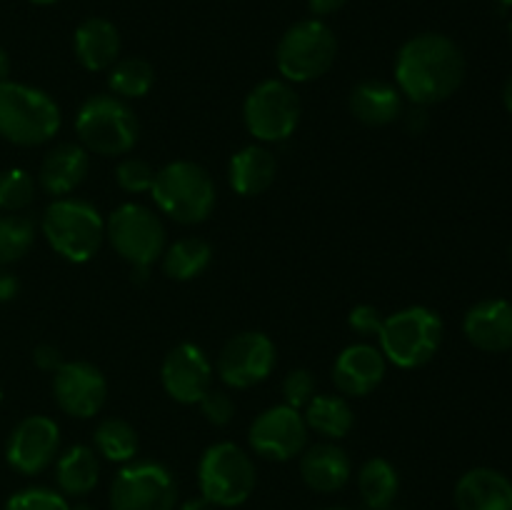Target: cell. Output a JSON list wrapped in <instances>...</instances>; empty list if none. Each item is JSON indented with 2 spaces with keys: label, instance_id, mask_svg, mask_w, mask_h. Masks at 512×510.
I'll list each match as a JSON object with an SVG mask.
<instances>
[{
  "label": "cell",
  "instance_id": "277c9868",
  "mask_svg": "<svg viewBox=\"0 0 512 510\" xmlns=\"http://www.w3.org/2000/svg\"><path fill=\"white\" fill-rule=\"evenodd\" d=\"M75 135L90 155L123 158L138 145L140 123L128 100L113 93H98L78 108Z\"/></svg>",
  "mask_w": 512,
  "mask_h": 510
},
{
  "label": "cell",
  "instance_id": "603a6c76",
  "mask_svg": "<svg viewBox=\"0 0 512 510\" xmlns=\"http://www.w3.org/2000/svg\"><path fill=\"white\" fill-rule=\"evenodd\" d=\"M278 175V160L263 143H253L233 153L228 163V183L243 198L263 195Z\"/></svg>",
  "mask_w": 512,
  "mask_h": 510
},
{
  "label": "cell",
  "instance_id": "7402d4cb",
  "mask_svg": "<svg viewBox=\"0 0 512 510\" xmlns=\"http://www.w3.org/2000/svg\"><path fill=\"white\" fill-rule=\"evenodd\" d=\"M458 510H512V480L495 468H473L455 485Z\"/></svg>",
  "mask_w": 512,
  "mask_h": 510
},
{
  "label": "cell",
  "instance_id": "e575fe53",
  "mask_svg": "<svg viewBox=\"0 0 512 510\" xmlns=\"http://www.w3.org/2000/svg\"><path fill=\"white\" fill-rule=\"evenodd\" d=\"M315 378L308 368H295L283 380V403L295 410H303L315 398Z\"/></svg>",
  "mask_w": 512,
  "mask_h": 510
},
{
  "label": "cell",
  "instance_id": "f35d334b",
  "mask_svg": "<svg viewBox=\"0 0 512 510\" xmlns=\"http://www.w3.org/2000/svg\"><path fill=\"white\" fill-rule=\"evenodd\" d=\"M403 123H405V128L410 130V133L420 135L425 128H428V123H430L428 108H423V105H410L408 110H403Z\"/></svg>",
  "mask_w": 512,
  "mask_h": 510
},
{
  "label": "cell",
  "instance_id": "7c38bea8",
  "mask_svg": "<svg viewBox=\"0 0 512 510\" xmlns=\"http://www.w3.org/2000/svg\"><path fill=\"white\" fill-rule=\"evenodd\" d=\"M278 365V348L270 335L245 330L223 345L215 363V373L228 388L248 390L265 383Z\"/></svg>",
  "mask_w": 512,
  "mask_h": 510
},
{
  "label": "cell",
  "instance_id": "ab89813d",
  "mask_svg": "<svg viewBox=\"0 0 512 510\" xmlns=\"http://www.w3.org/2000/svg\"><path fill=\"white\" fill-rule=\"evenodd\" d=\"M20 280L18 275L10 273L8 265H0V303H10L18 295Z\"/></svg>",
  "mask_w": 512,
  "mask_h": 510
},
{
  "label": "cell",
  "instance_id": "8fae6325",
  "mask_svg": "<svg viewBox=\"0 0 512 510\" xmlns=\"http://www.w3.org/2000/svg\"><path fill=\"white\" fill-rule=\"evenodd\" d=\"M178 485L173 473L155 460H133L110 483V510H175Z\"/></svg>",
  "mask_w": 512,
  "mask_h": 510
},
{
  "label": "cell",
  "instance_id": "cb8c5ba5",
  "mask_svg": "<svg viewBox=\"0 0 512 510\" xmlns=\"http://www.w3.org/2000/svg\"><path fill=\"white\" fill-rule=\"evenodd\" d=\"M75 58L90 73H103L120 58V30L108 18H88L78 25L73 38Z\"/></svg>",
  "mask_w": 512,
  "mask_h": 510
},
{
  "label": "cell",
  "instance_id": "d6a6232c",
  "mask_svg": "<svg viewBox=\"0 0 512 510\" xmlns=\"http://www.w3.org/2000/svg\"><path fill=\"white\" fill-rule=\"evenodd\" d=\"M155 180V168L143 158H135V155H123L120 163L115 165V183L125 193H150Z\"/></svg>",
  "mask_w": 512,
  "mask_h": 510
},
{
  "label": "cell",
  "instance_id": "4dcf8cb0",
  "mask_svg": "<svg viewBox=\"0 0 512 510\" xmlns=\"http://www.w3.org/2000/svg\"><path fill=\"white\" fill-rule=\"evenodd\" d=\"M38 225L28 215H0V265H13L30 253Z\"/></svg>",
  "mask_w": 512,
  "mask_h": 510
},
{
  "label": "cell",
  "instance_id": "60d3db41",
  "mask_svg": "<svg viewBox=\"0 0 512 510\" xmlns=\"http://www.w3.org/2000/svg\"><path fill=\"white\" fill-rule=\"evenodd\" d=\"M348 0H308V8L313 18H328V15L338 13Z\"/></svg>",
  "mask_w": 512,
  "mask_h": 510
},
{
  "label": "cell",
  "instance_id": "52a82bcc",
  "mask_svg": "<svg viewBox=\"0 0 512 510\" xmlns=\"http://www.w3.org/2000/svg\"><path fill=\"white\" fill-rule=\"evenodd\" d=\"M105 240L133 268V278H148V270L168 245V233L148 205L123 203L105 218Z\"/></svg>",
  "mask_w": 512,
  "mask_h": 510
},
{
  "label": "cell",
  "instance_id": "e0dca14e",
  "mask_svg": "<svg viewBox=\"0 0 512 510\" xmlns=\"http://www.w3.org/2000/svg\"><path fill=\"white\" fill-rule=\"evenodd\" d=\"M388 360L373 343H353L338 353L333 363L335 390L345 398H365L383 383Z\"/></svg>",
  "mask_w": 512,
  "mask_h": 510
},
{
  "label": "cell",
  "instance_id": "2e32d148",
  "mask_svg": "<svg viewBox=\"0 0 512 510\" xmlns=\"http://www.w3.org/2000/svg\"><path fill=\"white\" fill-rule=\"evenodd\" d=\"M213 363L195 343H178L165 353L160 365V383L168 398L180 405H198L213 388Z\"/></svg>",
  "mask_w": 512,
  "mask_h": 510
},
{
  "label": "cell",
  "instance_id": "484cf974",
  "mask_svg": "<svg viewBox=\"0 0 512 510\" xmlns=\"http://www.w3.org/2000/svg\"><path fill=\"white\" fill-rule=\"evenodd\" d=\"M303 418L308 430L330 443H338L350 435L355 425V413L348 398L335 393H315V398L303 408Z\"/></svg>",
  "mask_w": 512,
  "mask_h": 510
},
{
  "label": "cell",
  "instance_id": "9a60e30c",
  "mask_svg": "<svg viewBox=\"0 0 512 510\" xmlns=\"http://www.w3.org/2000/svg\"><path fill=\"white\" fill-rule=\"evenodd\" d=\"M60 425L48 415L20 420L5 443V460L20 475H40L58 460Z\"/></svg>",
  "mask_w": 512,
  "mask_h": 510
},
{
  "label": "cell",
  "instance_id": "ba28073f",
  "mask_svg": "<svg viewBox=\"0 0 512 510\" xmlns=\"http://www.w3.org/2000/svg\"><path fill=\"white\" fill-rule=\"evenodd\" d=\"M338 58V38L320 18L290 25L275 48V65L280 78L290 85L313 83L333 68Z\"/></svg>",
  "mask_w": 512,
  "mask_h": 510
},
{
  "label": "cell",
  "instance_id": "7bdbcfd3",
  "mask_svg": "<svg viewBox=\"0 0 512 510\" xmlns=\"http://www.w3.org/2000/svg\"><path fill=\"white\" fill-rule=\"evenodd\" d=\"M180 510H213V505H210L205 498H198V500H188Z\"/></svg>",
  "mask_w": 512,
  "mask_h": 510
},
{
  "label": "cell",
  "instance_id": "8992f818",
  "mask_svg": "<svg viewBox=\"0 0 512 510\" xmlns=\"http://www.w3.org/2000/svg\"><path fill=\"white\" fill-rule=\"evenodd\" d=\"M50 248L68 263H88L105 243V218L83 198H55L40 220Z\"/></svg>",
  "mask_w": 512,
  "mask_h": 510
},
{
  "label": "cell",
  "instance_id": "8d00e7d4",
  "mask_svg": "<svg viewBox=\"0 0 512 510\" xmlns=\"http://www.w3.org/2000/svg\"><path fill=\"white\" fill-rule=\"evenodd\" d=\"M383 323H385V315L370 303L355 305V308L348 313V328L353 330V333H358L360 338L378 340L380 330H383Z\"/></svg>",
  "mask_w": 512,
  "mask_h": 510
},
{
  "label": "cell",
  "instance_id": "7dc6e473",
  "mask_svg": "<svg viewBox=\"0 0 512 510\" xmlns=\"http://www.w3.org/2000/svg\"><path fill=\"white\" fill-rule=\"evenodd\" d=\"M495 3H500L503 8H512V0H495Z\"/></svg>",
  "mask_w": 512,
  "mask_h": 510
},
{
  "label": "cell",
  "instance_id": "1f68e13d",
  "mask_svg": "<svg viewBox=\"0 0 512 510\" xmlns=\"http://www.w3.org/2000/svg\"><path fill=\"white\" fill-rule=\"evenodd\" d=\"M35 198V180L28 170L8 168L0 173V210L20 213Z\"/></svg>",
  "mask_w": 512,
  "mask_h": 510
},
{
  "label": "cell",
  "instance_id": "ac0fdd59",
  "mask_svg": "<svg viewBox=\"0 0 512 510\" xmlns=\"http://www.w3.org/2000/svg\"><path fill=\"white\" fill-rule=\"evenodd\" d=\"M463 333L470 345L485 353L512 350V303L505 298H485L463 318Z\"/></svg>",
  "mask_w": 512,
  "mask_h": 510
},
{
  "label": "cell",
  "instance_id": "d6986e66",
  "mask_svg": "<svg viewBox=\"0 0 512 510\" xmlns=\"http://www.w3.org/2000/svg\"><path fill=\"white\" fill-rule=\"evenodd\" d=\"M90 153L80 143H58L45 153L38 168V185L53 198L75 193L88 178Z\"/></svg>",
  "mask_w": 512,
  "mask_h": 510
},
{
  "label": "cell",
  "instance_id": "83f0119b",
  "mask_svg": "<svg viewBox=\"0 0 512 510\" xmlns=\"http://www.w3.org/2000/svg\"><path fill=\"white\" fill-rule=\"evenodd\" d=\"M358 490L370 510H388L400 490V475L388 458H370L358 470Z\"/></svg>",
  "mask_w": 512,
  "mask_h": 510
},
{
  "label": "cell",
  "instance_id": "4316f807",
  "mask_svg": "<svg viewBox=\"0 0 512 510\" xmlns=\"http://www.w3.org/2000/svg\"><path fill=\"white\" fill-rule=\"evenodd\" d=\"M210 260H213V248H210L208 240L195 238V235L165 245L163 255H160L163 273L170 280H178V283L195 280L198 275H203L208 270Z\"/></svg>",
  "mask_w": 512,
  "mask_h": 510
},
{
  "label": "cell",
  "instance_id": "6da1fadb",
  "mask_svg": "<svg viewBox=\"0 0 512 510\" xmlns=\"http://www.w3.org/2000/svg\"><path fill=\"white\" fill-rule=\"evenodd\" d=\"M465 80V55L443 33H418L400 45L395 55V88L410 105L445 103Z\"/></svg>",
  "mask_w": 512,
  "mask_h": 510
},
{
  "label": "cell",
  "instance_id": "7a4b0ae2",
  "mask_svg": "<svg viewBox=\"0 0 512 510\" xmlns=\"http://www.w3.org/2000/svg\"><path fill=\"white\" fill-rule=\"evenodd\" d=\"M150 198L155 208L180 225H200L213 215L218 185L213 175L193 160H173L155 170Z\"/></svg>",
  "mask_w": 512,
  "mask_h": 510
},
{
  "label": "cell",
  "instance_id": "ffe728a7",
  "mask_svg": "<svg viewBox=\"0 0 512 510\" xmlns=\"http://www.w3.org/2000/svg\"><path fill=\"white\" fill-rule=\"evenodd\" d=\"M348 108L358 123L370 125V128H385L403 118L405 98L395 83L388 80L368 78L360 80L348 95Z\"/></svg>",
  "mask_w": 512,
  "mask_h": 510
},
{
  "label": "cell",
  "instance_id": "bcb514c9",
  "mask_svg": "<svg viewBox=\"0 0 512 510\" xmlns=\"http://www.w3.org/2000/svg\"><path fill=\"white\" fill-rule=\"evenodd\" d=\"M70 510H93V508H90L88 503H80V505H75V508H70Z\"/></svg>",
  "mask_w": 512,
  "mask_h": 510
},
{
  "label": "cell",
  "instance_id": "30bf717a",
  "mask_svg": "<svg viewBox=\"0 0 512 510\" xmlns=\"http://www.w3.org/2000/svg\"><path fill=\"white\" fill-rule=\"evenodd\" d=\"M303 103L293 85L283 78L260 80L243 103V123L258 143H283L298 130Z\"/></svg>",
  "mask_w": 512,
  "mask_h": 510
},
{
  "label": "cell",
  "instance_id": "681fc988",
  "mask_svg": "<svg viewBox=\"0 0 512 510\" xmlns=\"http://www.w3.org/2000/svg\"><path fill=\"white\" fill-rule=\"evenodd\" d=\"M0 403H3V388H0Z\"/></svg>",
  "mask_w": 512,
  "mask_h": 510
},
{
  "label": "cell",
  "instance_id": "836d02e7",
  "mask_svg": "<svg viewBox=\"0 0 512 510\" xmlns=\"http://www.w3.org/2000/svg\"><path fill=\"white\" fill-rule=\"evenodd\" d=\"M5 510H70V503L60 490L33 485L10 495Z\"/></svg>",
  "mask_w": 512,
  "mask_h": 510
},
{
  "label": "cell",
  "instance_id": "3957f363",
  "mask_svg": "<svg viewBox=\"0 0 512 510\" xmlns=\"http://www.w3.org/2000/svg\"><path fill=\"white\" fill-rule=\"evenodd\" d=\"M60 123V105L45 90L15 80L0 83V138L20 148H35L50 143Z\"/></svg>",
  "mask_w": 512,
  "mask_h": 510
},
{
  "label": "cell",
  "instance_id": "f5cc1de1",
  "mask_svg": "<svg viewBox=\"0 0 512 510\" xmlns=\"http://www.w3.org/2000/svg\"><path fill=\"white\" fill-rule=\"evenodd\" d=\"M510 358H512V350H510Z\"/></svg>",
  "mask_w": 512,
  "mask_h": 510
},
{
  "label": "cell",
  "instance_id": "5b68a950",
  "mask_svg": "<svg viewBox=\"0 0 512 510\" xmlns=\"http://www.w3.org/2000/svg\"><path fill=\"white\" fill-rule=\"evenodd\" d=\"M443 318L428 305H408L395 310L383 323L378 348L390 365L415 370L428 365L443 345Z\"/></svg>",
  "mask_w": 512,
  "mask_h": 510
},
{
  "label": "cell",
  "instance_id": "f1b7e54d",
  "mask_svg": "<svg viewBox=\"0 0 512 510\" xmlns=\"http://www.w3.org/2000/svg\"><path fill=\"white\" fill-rule=\"evenodd\" d=\"M93 450L108 463H133L140 450L138 430L125 418H103L95 425Z\"/></svg>",
  "mask_w": 512,
  "mask_h": 510
},
{
  "label": "cell",
  "instance_id": "f6af8a7d",
  "mask_svg": "<svg viewBox=\"0 0 512 510\" xmlns=\"http://www.w3.org/2000/svg\"><path fill=\"white\" fill-rule=\"evenodd\" d=\"M30 3H35V5H55V3H58V0H30Z\"/></svg>",
  "mask_w": 512,
  "mask_h": 510
},
{
  "label": "cell",
  "instance_id": "f546056e",
  "mask_svg": "<svg viewBox=\"0 0 512 510\" xmlns=\"http://www.w3.org/2000/svg\"><path fill=\"white\" fill-rule=\"evenodd\" d=\"M155 68L145 58H118L108 70L110 93L123 100H138L153 90Z\"/></svg>",
  "mask_w": 512,
  "mask_h": 510
},
{
  "label": "cell",
  "instance_id": "9c48e42d",
  "mask_svg": "<svg viewBox=\"0 0 512 510\" xmlns=\"http://www.w3.org/2000/svg\"><path fill=\"white\" fill-rule=\"evenodd\" d=\"M258 473L248 450L223 440L200 455L198 488L200 498L213 508H238L253 495Z\"/></svg>",
  "mask_w": 512,
  "mask_h": 510
},
{
  "label": "cell",
  "instance_id": "c3c4849f",
  "mask_svg": "<svg viewBox=\"0 0 512 510\" xmlns=\"http://www.w3.org/2000/svg\"><path fill=\"white\" fill-rule=\"evenodd\" d=\"M508 33H510V43H512V18H510V23H508Z\"/></svg>",
  "mask_w": 512,
  "mask_h": 510
},
{
  "label": "cell",
  "instance_id": "ee69618b",
  "mask_svg": "<svg viewBox=\"0 0 512 510\" xmlns=\"http://www.w3.org/2000/svg\"><path fill=\"white\" fill-rule=\"evenodd\" d=\"M503 103H505V108H508L512 113V75H510L508 83H505V88H503Z\"/></svg>",
  "mask_w": 512,
  "mask_h": 510
},
{
  "label": "cell",
  "instance_id": "74e56055",
  "mask_svg": "<svg viewBox=\"0 0 512 510\" xmlns=\"http://www.w3.org/2000/svg\"><path fill=\"white\" fill-rule=\"evenodd\" d=\"M33 363H35V368L45 370V373H55V370H58L65 360H63V353H60L55 345L40 343V345H35V350H33Z\"/></svg>",
  "mask_w": 512,
  "mask_h": 510
},
{
  "label": "cell",
  "instance_id": "4fadbf2b",
  "mask_svg": "<svg viewBox=\"0 0 512 510\" xmlns=\"http://www.w3.org/2000/svg\"><path fill=\"white\" fill-rule=\"evenodd\" d=\"M308 435L310 430L305 425L303 410L280 403L263 410L250 423L248 445L258 458L288 463V460L300 458V453L308 448Z\"/></svg>",
  "mask_w": 512,
  "mask_h": 510
},
{
  "label": "cell",
  "instance_id": "44dd1931",
  "mask_svg": "<svg viewBox=\"0 0 512 510\" xmlns=\"http://www.w3.org/2000/svg\"><path fill=\"white\" fill-rule=\"evenodd\" d=\"M353 463L338 443L323 440L300 453V478L315 493H338L348 485Z\"/></svg>",
  "mask_w": 512,
  "mask_h": 510
},
{
  "label": "cell",
  "instance_id": "5bb4252c",
  "mask_svg": "<svg viewBox=\"0 0 512 510\" xmlns=\"http://www.w3.org/2000/svg\"><path fill=\"white\" fill-rule=\"evenodd\" d=\"M53 400L70 418L90 420L108 400V380L88 360H65L53 373Z\"/></svg>",
  "mask_w": 512,
  "mask_h": 510
},
{
  "label": "cell",
  "instance_id": "d4e9b609",
  "mask_svg": "<svg viewBox=\"0 0 512 510\" xmlns=\"http://www.w3.org/2000/svg\"><path fill=\"white\" fill-rule=\"evenodd\" d=\"M100 480V460L90 445H70L55 460V483L63 495L85 498Z\"/></svg>",
  "mask_w": 512,
  "mask_h": 510
},
{
  "label": "cell",
  "instance_id": "b9f144b4",
  "mask_svg": "<svg viewBox=\"0 0 512 510\" xmlns=\"http://www.w3.org/2000/svg\"><path fill=\"white\" fill-rule=\"evenodd\" d=\"M5 80H10V55L0 45V83H5Z\"/></svg>",
  "mask_w": 512,
  "mask_h": 510
},
{
  "label": "cell",
  "instance_id": "d590c367",
  "mask_svg": "<svg viewBox=\"0 0 512 510\" xmlns=\"http://www.w3.org/2000/svg\"><path fill=\"white\" fill-rule=\"evenodd\" d=\"M198 405L203 410L205 420L215 425V428H223V425H228L235 418V400L230 398L228 390L210 388Z\"/></svg>",
  "mask_w": 512,
  "mask_h": 510
},
{
  "label": "cell",
  "instance_id": "816d5d0a",
  "mask_svg": "<svg viewBox=\"0 0 512 510\" xmlns=\"http://www.w3.org/2000/svg\"><path fill=\"white\" fill-rule=\"evenodd\" d=\"M510 260H512V248H510Z\"/></svg>",
  "mask_w": 512,
  "mask_h": 510
},
{
  "label": "cell",
  "instance_id": "f907efd6",
  "mask_svg": "<svg viewBox=\"0 0 512 510\" xmlns=\"http://www.w3.org/2000/svg\"><path fill=\"white\" fill-rule=\"evenodd\" d=\"M325 510H345V508H325Z\"/></svg>",
  "mask_w": 512,
  "mask_h": 510
}]
</instances>
